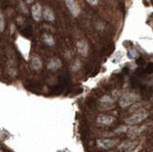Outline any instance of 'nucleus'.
Instances as JSON below:
<instances>
[{
	"mask_svg": "<svg viewBox=\"0 0 153 152\" xmlns=\"http://www.w3.org/2000/svg\"><path fill=\"white\" fill-rule=\"evenodd\" d=\"M32 16L33 20L39 21L42 18V7L39 3H35L32 6Z\"/></svg>",
	"mask_w": 153,
	"mask_h": 152,
	"instance_id": "6e6552de",
	"label": "nucleus"
},
{
	"mask_svg": "<svg viewBox=\"0 0 153 152\" xmlns=\"http://www.w3.org/2000/svg\"><path fill=\"white\" fill-rule=\"evenodd\" d=\"M31 66L33 70L38 71L42 68V61L40 59L39 56H37L36 55L33 56L31 59Z\"/></svg>",
	"mask_w": 153,
	"mask_h": 152,
	"instance_id": "f8f14e48",
	"label": "nucleus"
},
{
	"mask_svg": "<svg viewBox=\"0 0 153 152\" xmlns=\"http://www.w3.org/2000/svg\"><path fill=\"white\" fill-rule=\"evenodd\" d=\"M42 40L47 46H54L56 43L55 39L53 37V36H51L49 34H43L42 35Z\"/></svg>",
	"mask_w": 153,
	"mask_h": 152,
	"instance_id": "ddd939ff",
	"label": "nucleus"
},
{
	"mask_svg": "<svg viewBox=\"0 0 153 152\" xmlns=\"http://www.w3.org/2000/svg\"><path fill=\"white\" fill-rule=\"evenodd\" d=\"M0 152H3V151H2V150H1V149H0Z\"/></svg>",
	"mask_w": 153,
	"mask_h": 152,
	"instance_id": "f3484780",
	"label": "nucleus"
},
{
	"mask_svg": "<svg viewBox=\"0 0 153 152\" xmlns=\"http://www.w3.org/2000/svg\"><path fill=\"white\" fill-rule=\"evenodd\" d=\"M114 106V102L113 99L109 96H103L102 99H100V110L106 111L110 110Z\"/></svg>",
	"mask_w": 153,
	"mask_h": 152,
	"instance_id": "20e7f679",
	"label": "nucleus"
},
{
	"mask_svg": "<svg viewBox=\"0 0 153 152\" xmlns=\"http://www.w3.org/2000/svg\"><path fill=\"white\" fill-rule=\"evenodd\" d=\"M86 2L91 6H96L99 4V0H86Z\"/></svg>",
	"mask_w": 153,
	"mask_h": 152,
	"instance_id": "2eb2a0df",
	"label": "nucleus"
},
{
	"mask_svg": "<svg viewBox=\"0 0 153 152\" xmlns=\"http://www.w3.org/2000/svg\"><path fill=\"white\" fill-rule=\"evenodd\" d=\"M61 67V60L57 58H53L49 60L47 64V68L51 71H56Z\"/></svg>",
	"mask_w": 153,
	"mask_h": 152,
	"instance_id": "9b49d317",
	"label": "nucleus"
},
{
	"mask_svg": "<svg viewBox=\"0 0 153 152\" xmlns=\"http://www.w3.org/2000/svg\"><path fill=\"white\" fill-rule=\"evenodd\" d=\"M145 130V126H130L126 129V133L129 138H136L140 136L142 133Z\"/></svg>",
	"mask_w": 153,
	"mask_h": 152,
	"instance_id": "0eeeda50",
	"label": "nucleus"
},
{
	"mask_svg": "<svg viewBox=\"0 0 153 152\" xmlns=\"http://www.w3.org/2000/svg\"><path fill=\"white\" fill-rule=\"evenodd\" d=\"M139 99H140V97H139L137 94L133 92H126L123 94L119 99L120 106L123 108H127L129 106H131L132 104H134L135 102H137L139 101Z\"/></svg>",
	"mask_w": 153,
	"mask_h": 152,
	"instance_id": "f03ea898",
	"label": "nucleus"
},
{
	"mask_svg": "<svg viewBox=\"0 0 153 152\" xmlns=\"http://www.w3.org/2000/svg\"><path fill=\"white\" fill-rule=\"evenodd\" d=\"M76 49H78V52L81 56H86L89 52V45L87 43V41L84 39L79 40L76 42Z\"/></svg>",
	"mask_w": 153,
	"mask_h": 152,
	"instance_id": "1a4fd4ad",
	"label": "nucleus"
},
{
	"mask_svg": "<svg viewBox=\"0 0 153 152\" xmlns=\"http://www.w3.org/2000/svg\"><path fill=\"white\" fill-rule=\"evenodd\" d=\"M42 17L44 18L46 21H49V22H53L55 20L56 16L54 12L51 8L49 7H44L42 9Z\"/></svg>",
	"mask_w": 153,
	"mask_h": 152,
	"instance_id": "9d476101",
	"label": "nucleus"
},
{
	"mask_svg": "<svg viewBox=\"0 0 153 152\" xmlns=\"http://www.w3.org/2000/svg\"><path fill=\"white\" fill-rule=\"evenodd\" d=\"M97 122L98 123L102 125H111L112 123L115 122V117L111 116V115H107V114H102V115H100L97 118Z\"/></svg>",
	"mask_w": 153,
	"mask_h": 152,
	"instance_id": "39448f33",
	"label": "nucleus"
},
{
	"mask_svg": "<svg viewBox=\"0 0 153 152\" xmlns=\"http://www.w3.org/2000/svg\"><path fill=\"white\" fill-rule=\"evenodd\" d=\"M66 7L68 8L70 13L74 17H78V16L80 13V7L76 0H65Z\"/></svg>",
	"mask_w": 153,
	"mask_h": 152,
	"instance_id": "7ed1b4c3",
	"label": "nucleus"
},
{
	"mask_svg": "<svg viewBox=\"0 0 153 152\" xmlns=\"http://www.w3.org/2000/svg\"><path fill=\"white\" fill-rule=\"evenodd\" d=\"M140 151V146H135V147H133V148H130V149H127L124 152H139Z\"/></svg>",
	"mask_w": 153,
	"mask_h": 152,
	"instance_id": "dca6fc26",
	"label": "nucleus"
},
{
	"mask_svg": "<svg viewBox=\"0 0 153 152\" xmlns=\"http://www.w3.org/2000/svg\"><path fill=\"white\" fill-rule=\"evenodd\" d=\"M148 117V112L146 109L145 108H142V109H139L137 111H134L132 112V114L129 117H127L126 119V123L129 125H135L137 123L143 122V120Z\"/></svg>",
	"mask_w": 153,
	"mask_h": 152,
	"instance_id": "f257e3e1",
	"label": "nucleus"
},
{
	"mask_svg": "<svg viewBox=\"0 0 153 152\" xmlns=\"http://www.w3.org/2000/svg\"><path fill=\"white\" fill-rule=\"evenodd\" d=\"M117 142L112 139H99L97 140V145L103 149H110L116 145Z\"/></svg>",
	"mask_w": 153,
	"mask_h": 152,
	"instance_id": "423d86ee",
	"label": "nucleus"
},
{
	"mask_svg": "<svg viewBox=\"0 0 153 152\" xmlns=\"http://www.w3.org/2000/svg\"><path fill=\"white\" fill-rule=\"evenodd\" d=\"M5 30V18L3 13L0 12V33H2Z\"/></svg>",
	"mask_w": 153,
	"mask_h": 152,
	"instance_id": "4468645a",
	"label": "nucleus"
}]
</instances>
